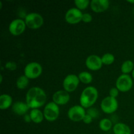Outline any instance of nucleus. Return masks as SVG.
Wrapping results in <instances>:
<instances>
[{
    "label": "nucleus",
    "mask_w": 134,
    "mask_h": 134,
    "mask_svg": "<svg viewBox=\"0 0 134 134\" xmlns=\"http://www.w3.org/2000/svg\"><path fill=\"white\" fill-rule=\"evenodd\" d=\"M83 13L77 7L68 9L65 14V20L69 24H76L82 21Z\"/></svg>",
    "instance_id": "11"
},
{
    "label": "nucleus",
    "mask_w": 134,
    "mask_h": 134,
    "mask_svg": "<svg viewBox=\"0 0 134 134\" xmlns=\"http://www.w3.org/2000/svg\"><path fill=\"white\" fill-rule=\"evenodd\" d=\"M30 115L31 119V122L35 123V124H40L44 119L43 112L41 111L39 109H31L30 112Z\"/></svg>",
    "instance_id": "17"
},
{
    "label": "nucleus",
    "mask_w": 134,
    "mask_h": 134,
    "mask_svg": "<svg viewBox=\"0 0 134 134\" xmlns=\"http://www.w3.org/2000/svg\"><path fill=\"white\" fill-rule=\"evenodd\" d=\"M43 73V67L36 62H30L25 66L24 75L29 79H35L41 76Z\"/></svg>",
    "instance_id": "5"
},
{
    "label": "nucleus",
    "mask_w": 134,
    "mask_h": 134,
    "mask_svg": "<svg viewBox=\"0 0 134 134\" xmlns=\"http://www.w3.org/2000/svg\"><path fill=\"white\" fill-rule=\"evenodd\" d=\"M86 115V111L81 105H76L71 107L68 111V116L73 122L82 121Z\"/></svg>",
    "instance_id": "8"
},
{
    "label": "nucleus",
    "mask_w": 134,
    "mask_h": 134,
    "mask_svg": "<svg viewBox=\"0 0 134 134\" xmlns=\"http://www.w3.org/2000/svg\"><path fill=\"white\" fill-rule=\"evenodd\" d=\"M26 24L24 20L16 18L13 20L9 25V31L14 36H18L23 34L26 28Z\"/></svg>",
    "instance_id": "9"
},
{
    "label": "nucleus",
    "mask_w": 134,
    "mask_h": 134,
    "mask_svg": "<svg viewBox=\"0 0 134 134\" xmlns=\"http://www.w3.org/2000/svg\"><path fill=\"white\" fill-rule=\"evenodd\" d=\"M98 89L93 86L85 88L81 92L79 98L80 105L85 109H89L92 107L98 98Z\"/></svg>",
    "instance_id": "2"
},
{
    "label": "nucleus",
    "mask_w": 134,
    "mask_h": 134,
    "mask_svg": "<svg viewBox=\"0 0 134 134\" xmlns=\"http://www.w3.org/2000/svg\"><path fill=\"white\" fill-rule=\"evenodd\" d=\"M24 120L27 123L31 122V117H30V114H26V115H25L24 116Z\"/></svg>",
    "instance_id": "30"
},
{
    "label": "nucleus",
    "mask_w": 134,
    "mask_h": 134,
    "mask_svg": "<svg viewBox=\"0 0 134 134\" xmlns=\"http://www.w3.org/2000/svg\"><path fill=\"white\" fill-rule=\"evenodd\" d=\"M134 69V64L132 60H126L122 64L120 67V70L122 74L129 75L132 73Z\"/></svg>",
    "instance_id": "19"
},
{
    "label": "nucleus",
    "mask_w": 134,
    "mask_h": 134,
    "mask_svg": "<svg viewBox=\"0 0 134 134\" xmlns=\"http://www.w3.org/2000/svg\"><path fill=\"white\" fill-rule=\"evenodd\" d=\"M108 0H92L90 1V8L94 13H100L107 10L109 7Z\"/></svg>",
    "instance_id": "14"
},
{
    "label": "nucleus",
    "mask_w": 134,
    "mask_h": 134,
    "mask_svg": "<svg viewBox=\"0 0 134 134\" xmlns=\"http://www.w3.org/2000/svg\"><path fill=\"white\" fill-rule=\"evenodd\" d=\"M113 127V122L110 119L107 118H104L102 119L99 122V128L103 132H108L111 128Z\"/></svg>",
    "instance_id": "22"
},
{
    "label": "nucleus",
    "mask_w": 134,
    "mask_h": 134,
    "mask_svg": "<svg viewBox=\"0 0 134 134\" xmlns=\"http://www.w3.org/2000/svg\"><path fill=\"white\" fill-rule=\"evenodd\" d=\"M133 14H134V8H133Z\"/></svg>",
    "instance_id": "34"
},
{
    "label": "nucleus",
    "mask_w": 134,
    "mask_h": 134,
    "mask_svg": "<svg viewBox=\"0 0 134 134\" xmlns=\"http://www.w3.org/2000/svg\"><path fill=\"white\" fill-rule=\"evenodd\" d=\"M30 109V107L27 105L26 102H16L12 105V110L14 112V113L16 114L17 115H23L24 116L25 115L27 114V112Z\"/></svg>",
    "instance_id": "15"
},
{
    "label": "nucleus",
    "mask_w": 134,
    "mask_h": 134,
    "mask_svg": "<svg viewBox=\"0 0 134 134\" xmlns=\"http://www.w3.org/2000/svg\"><path fill=\"white\" fill-rule=\"evenodd\" d=\"M85 65L89 70L98 71L103 66L102 58L96 54H91L88 56L85 61Z\"/></svg>",
    "instance_id": "12"
},
{
    "label": "nucleus",
    "mask_w": 134,
    "mask_h": 134,
    "mask_svg": "<svg viewBox=\"0 0 134 134\" xmlns=\"http://www.w3.org/2000/svg\"><path fill=\"white\" fill-rule=\"evenodd\" d=\"M113 132L114 134H132L129 126L122 122L115 124L113 127Z\"/></svg>",
    "instance_id": "16"
},
{
    "label": "nucleus",
    "mask_w": 134,
    "mask_h": 134,
    "mask_svg": "<svg viewBox=\"0 0 134 134\" xmlns=\"http://www.w3.org/2000/svg\"><path fill=\"white\" fill-rule=\"evenodd\" d=\"M101 58H102V61L103 65H111V64H113L115 61V56H114L113 54L109 53V52L104 54Z\"/></svg>",
    "instance_id": "23"
},
{
    "label": "nucleus",
    "mask_w": 134,
    "mask_h": 134,
    "mask_svg": "<svg viewBox=\"0 0 134 134\" xmlns=\"http://www.w3.org/2000/svg\"><path fill=\"white\" fill-rule=\"evenodd\" d=\"M43 112L45 120L48 122H54L60 115V107L52 101L44 105Z\"/></svg>",
    "instance_id": "3"
},
{
    "label": "nucleus",
    "mask_w": 134,
    "mask_h": 134,
    "mask_svg": "<svg viewBox=\"0 0 134 134\" xmlns=\"http://www.w3.org/2000/svg\"><path fill=\"white\" fill-rule=\"evenodd\" d=\"M13 105V98L8 94H3L0 96V109L6 110Z\"/></svg>",
    "instance_id": "18"
},
{
    "label": "nucleus",
    "mask_w": 134,
    "mask_h": 134,
    "mask_svg": "<svg viewBox=\"0 0 134 134\" xmlns=\"http://www.w3.org/2000/svg\"><path fill=\"white\" fill-rule=\"evenodd\" d=\"M30 82V79L24 75H21L17 79L16 81V86L19 90H24L27 87Z\"/></svg>",
    "instance_id": "20"
},
{
    "label": "nucleus",
    "mask_w": 134,
    "mask_h": 134,
    "mask_svg": "<svg viewBox=\"0 0 134 134\" xmlns=\"http://www.w3.org/2000/svg\"><path fill=\"white\" fill-rule=\"evenodd\" d=\"M86 113L91 116L93 119H96L98 116V111L96 108L90 107V108L88 109V110L86 111Z\"/></svg>",
    "instance_id": "26"
},
{
    "label": "nucleus",
    "mask_w": 134,
    "mask_h": 134,
    "mask_svg": "<svg viewBox=\"0 0 134 134\" xmlns=\"http://www.w3.org/2000/svg\"><path fill=\"white\" fill-rule=\"evenodd\" d=\"M92 14H90V13H83L82 22H85V23H90V22H91L92 21Z\"/></svg>",
    "instance_id": "27"
},
{
    "label": "nucleus",
    "mask_w": 134,
    "mask_h": 134,
    "mask_svg": "<svg viewBox=\"0 0 134 134\" xmlns=\"http://www.w3.org/2000/svg\"><path fill=\"white\" fill-rule=\"evenodd\" d=\"M24 21L26 26L32 30H37L40 28L44 24V18L43 16L37 13H30L26 14Z\"/></svg>",
    "instance_id": "4"
},
{
    "label": "nucleus",
    "mask_w": 134,
    "mask_h": 134,
    "mask_svg": "<svg viewBox=\"0 0 134 134\" xmlns=\"http://www.w3.org/2000/svg\"><path fill=\"white\" fill-rule=\"evenodd\" d=\"M0 79H1V83H2V81H3V76L2 75H0Z\"/></svg>",
    "instance_id": "32"
},
{
    "label": "nucleus",
    "mask_w": 134,
    "mask_h": 134,
    "mask_svg": "<svg viewBox=\"0 0 134 134\" xmlns=\"http://www.w3.org/2000/svg\"><path fill=\"white\" fill-rule=\"evenodd\" d=\"M119 92H120V91L118 90L117 88H116V87H113V88H111L109 90V96L113 97V98H116V97L119 96Z\"/></svg>",
    "instance_id": "28"
},
{
    "label": "nucleus",
    "mask_w": 134,
    "mask_h": 134,
    "mask_svg": "<svg viewBox=\"0 0 134 134\" xmlns=\"http://www.w3.org/2000/svg\"><path fill=\"white\" fill-rule=\"evenodd\" d=\"M78 77L80 82H81L83 84H85V85L91 83L93 81L92 75L88 71L81 72V73H79Z\"/></svg>",
    "instance_id": "21"
},
{
    "label": "nucleus",
    "mask_w": 134,
    "mask_h": 134,
    "mask_svg": "<svg viewBox=\"0 0 134 134\" xmlns=\"http://www.w3.org/2000/svg\"><path fill=\"white\" fill-rule=\"evenodd\" d=\"M47 96L43 88L34 86L27 90L26 95V103L31 109H39L46 105Z\"/></svg>",
    "instance_id": "1"
},
{
    "label": "nucleus",
    "mask_w": 134,
    "mask_h": 134,
    "mask_svg": "<svg viewBox=\"0 0 134 134\" xmlns=\"http://www.w3.org/2000/svg\"><path fill=\"white\" fill-rule=\"evenodd\" d=\"M82 134H87V133H82Z\"/></svg>",
    "instance_id": "35"
},
{
    "label": "nucleus",
    "mask_w": 134,
    "mask_h": 134,
    "mask_svg": "<svg viewBox=\"0 0 134 134\" xmlns=\"http://www.w3.org/2000/svg\"><path fill=\"white\" fill-rule=\"evenodd\" d=\"M133 79L130 75L122 74L116 79L115 87L121 92H127L133 87Z\"/></svg>",
    "instance_id": "6"
},
{
    "label": "nucleus",
    "mask_w": 134,
    "mask_h": 134,
    "mask_svg": "<svg viewBox=\"0 0 134 134\" xmlns=\"http://www.w3.org/2000/svg\"><path fill=\"white\" fill-rule=\"evenodd\" d=\"M16 68H17L16 64L14 62H12V61L7 62L5 65V69H7V70L9 71H14L16 69Z\"/></svg>",
    "instance_id": "25"
},
{
    "label": "nucleus",
    "mask_w": 134,
    "mask_h": 134,
    "mask_svg": "<svg viewBox=\"0 0 134 134\" xmlns=\"http://www.w3.org/2000/svg\"><path fill=\"white\" fill-rule=\"evenodd\" d=\"M132 79H134V69H133V71H132Z\"/></svg>",
    "instance_id": "31"
},
{
    "label": "nucleus",
    "mask_w": 134,
    "mask_h": 134,
    "mask_svg": "<svg viewBox=\"0 0 134 134\" xmlns=\"http://www.w3.org/2000/svg\"><path fill=\"white\" fill-rule=\"evenodd\" d=\"M100 107L102 111L105 114H112L119 108V102L116 98L107 96L101 102Z\"/></svg>",
    "instance_id": "7"
},
{
    "label": "nucleus",
    "mask_w": 134,
    "mask_h": 134,
    "mask_svg": "<svg viewBox=\"0 0 134 134\" xmlns=\"http://www.w3.org/2000/svg\"><path fill=\"white\" fill-rule=\"evenodd\" d=\"M128 2L132 4H134V1H132V0H131V1H128Z\"/></svg>",
    "instance_id": "33"
},
{
    "label": "nucleus",
    "mask_w": 134,
    "mask_h": 134,
    "mask_svg": "<svg viewBox=\"0 0 134 134\" xmlns=\"http://www.w3.org/2000/svg\"><path fill=\"white\" fill-rule=\"evenodd\" d=\"M52 98V102L58 105H65L70 100V96L65 90H60L54 93Z\"/></svg>",
    "instance_id": "13"
},
{
    "label": "nucleus",
    "mask_w": 134,
    "mask_h": 134,
    "mask_svg": "<svg viewBox=\"0 0 134 134\" xmlns=\"http://www.w3.org/2000/svg\"><path fill=\"white\" fill-rule=\"evenodd\" d=\"M93 119H93L91 116H90V115H88V114L86 113V115H85V116L84 117L83 120H82V122H83L84 123H85L86 124H90V123L92 122Z\"/></svg>",
    "instance_id": "29"
},
{
    "label": "nucleus",
    "mask_w": 134,
    "mask_h": 134,
    "mask_svg": "<svg viewBox=\"0 0 134 134\" xmlns=\"http://www.w3.org/2000/svg\"><path fill=\"white\" fill-rule=\"evenodd\" d=\"M80 81L78 75L75 74H69L64 78L62 86L64 90L68 92H73L78 88Z\"/></svg>",
    "instance_id": "10"
},
{
    "label": "nucleus",
    "mask_w": 134,
    "mask_h": 134,
    "mask_svg": "<svg viewBox=\"0 0 134 134\" xmlns=\"http://www.w3.org/2000/svg\"><path fill=\"white\" fill-rule=\"evenodd\" d=\"M74 3L76 7L82 11L90 5V1L89 0H75Z\"/></svg>",
    "instance_id": "24"
}]
</instances>
